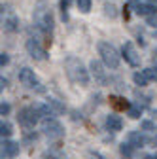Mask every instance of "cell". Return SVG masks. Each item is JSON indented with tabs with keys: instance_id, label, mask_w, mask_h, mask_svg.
<instances>
[{
	"instance_id": "30bf717a",
	"label": "cell",
	"mask_w": 157,
	"mask_h": 159,
	"mask_svg": "<svg viewBox=\"0 0 157 159\" xmlns=\"http://www.w3.org/2000/svg\"><path fill=\"white\" fill-rule=\"evenodd\" d=\"M106 129L112 131V133H119L123 129V119L119 116H115V114H110L106 117Z\"/></svg>"
},
{
	"instance_id": "5bb4252c",
	"label": "cell",
	"mask_w": 157,
	"mask_h": 159,
	"mask_svg": "<svg viewBox=\"0 0 157 159\" xmlns=\"http://www.w3.org/2000/svg\"><path fill=\"white\" fill-rule=\"evenodd\" d=\"M132 80H134V84L140 85V87L148 85V82H150V80L146 78V74H144V70H142V72H134V74H132Z\"/></svg>"
},
{
	"instance_id": "4fadbf2b",
	"label": "cell",
	"mask_w": 157,
	"mask_h": 159,
	"mask_svg": "<svg viewBox=\"0 0 157 159\" xmlns=\"http://www.w3.org/2000/svg\"><path fill=\"white\" fill-rule=\"evenodd\" d=\"M91 72H93V76L96 78V82H101V84H104L106 82V74H104V70H102V65L99 63V61H91Z\"/></svg>"
},
{
	"instance_id": "ba28073f",
	"label": "cell",
	"mask_w": 157,
	"mask_h": 159,
	"mask_svg": "<svg viewBox=\"0 0 157 159\" xmlns=\"http://www.w3.org/2000/svg\"><path fill=\"white\" fill-rule=\"evenodd\" d=\"M27 51H29V55L32 59H36V61H44V59H46V49L40 48L38 40H34V38L27 40Z\"/></svg>"
},
{
	"instance_id": "ffe728a7",
	"label": "cell",
	"mask_w": 157,
	"mask_h": 159,
	"mask_svg": "<svg viewBox=\"0 0 157 159\" xmlns=\"http://www.w3.org/2000/svg\"><path fill=\"white\" fill-rule=\"evenodd\" d=\"M127 112H129V117H132V119H138V117H140V114H142V108H140V106H134V104H131Z\"/></svg>"
},
{
	"instance_id": "e0dca14e",
	"label": "cell",
	"mask_w": 157,
	"mask_h": 159,
	"mask_svg": "<svg viewBox=\"0 0 157 159\" xmlns=\"http://www.w3.org/2000/svg\"><path fill=\"white\" fill-rule=\"evenodd\" d=\"M47 104L51 106V110H53L55 114H63V112H65V104H61V102L57 101V98H49Z\"/></svg>"
},
{
	"instance_id": "4316f807",
	"label": "cell",
	"mask_w": 157,
	"mask_h": 159,
	"mask_svg": "<svg viewBox=\"0 0 157 159\" xmlns=\"http://www.w3.org/2000/svg\"><path fill=\"white\" fill-rule=\"evenodd\" d=\"M0 87H2V89H4V87H8V80H6L4 76L0 78Z\"/></svg>"
},
{
	"instance_id": "3957f363",
	"label": "cell",
	"mask_w": 157,
	"mask_h": 159,
	"mask_svg": "<svg viewBox=\"0 0 157 159\" xmlns=\"http://www.w3.org/2000/svg\"><path fill=\"white\" fill-rule=\"evenodd\" d=\"M99 55H101L102 63H104L108 68L115 70L117 66H119V53H117V49H115L112 44H108V42H99Z\"/></svg>"
},
{
	"instance_id": "52a82bcc",
	"label": "cell",
	"mask_w": 157,
	"mask_h": 159,
	"mask_svg": "<svg viewBox=\"0 0 157 159\" xmlns=\"http://www.w3.org/2000/svg\"><path fill=\"white\" fill-rule=\"evenodd\" d=\"M121 53H123L125 61H127L131 66H134V68L140 66V55H138V51H136V48H134L132 42H125L123 48H121Z\"/></svg>"
},
{
	"instance_id": "8992f818",
	"label": "cell",
	"mask_w": 157,
	"mask_h": 159,
	"mask_svg": "<svg viewBox=\"0 0 157 159\" xmlns=\"http://www.w3.org/2000/svg\"><path fill=\"white\" fill-rule=\"evenodd\" d=\"M40 112L36 110V106H29V108H23L19 112V121H21L25 127H34L38 123V119H40Z\"/></svg>"
},
{
	"instance_id": "44dd1931",
	"label": "cell",
	"mask_w": 157,
	"mask_h": 159,
	"mask_svg": "<svg viewBox=\"0 0 157 159\" xmlns=\"http://www.w3.org/2000/svg\"><path fill=\"white\" fill-rule=\"evenodd\" d=\"M76 4L80 8V11H83V13L91 11V0H76Z\"/></svg>"
},
{
	"instance_id": "8fae6325",
	"label": "cell",
	"mask_w": 157,
	"mask_h": 159,
	"mask_svg": "<svg viewBox=\"0 0 157 159\" xmlns=\"http://www.w3.org/2000/svg\"><path fill=\"white\" fill-rule=\"evenodd\" d=\"M19 155V144L11 142V140H4L2 142V157H15Z\"/></svg>"
},
{
	"instance_id": "7402d4cb",
	"label": "cell",
	"mask_w": 157,
	"mask_h": 159,
	"mask_svg": "<svg viewBox=\"0 0 157 159\" xmlns=\"http://www.w3.org/2000/svg\"><path fill=\"white\" fill-rule=\"evenodd\" d=\"M104 13L108 17H115V6L114 4H104Z\"/></svg>"
},
{
	"instance_id": "277c9868",
	"label": "cell",
	"mask_w": 157,
	"mask_h": 159,
	"mask_svg": "<svg viewBox=\"0 0 157 159\" xmlns=\"http://www.w3.org/2000/svg\"><path fill=\"white\" fill-rule=\"evenodd\" d=\"M19 82H21L27 89H36V91H40V93L44 91L40 80H38V76H36L34 70H30L29 66H25V68L19 70Z\"/></svg>"
},
{
	"instance_id": "5b68a950",
	"label": "cell",
	"mask_w": 157,
	"mask_h": 159,
	"mask_svg": "<svg viewBox=\"0 0 157 159\" xmlns=\"http://www.w3.org/2000/svg\"><path fill=\"white\" fill-rule=\"evenodd\" d=\"M42 131L49 136V138H61L65 134V127L53 117H46L42 121Z\"/></svg>"
},
{
	"instance_id": "6da1fadb",
	"label": "cell",
	"mask_w": 157,
	"mask_h": 159,
	"mask_svg": "<svg viewBox=\"0 0 157 159\" xmlns=\"http://www.w3.org/2000/svg\"><path fill=\"white\" fill-rule=\"evenodd\" d=\"M65 68H66V76L74 84H80V85L89 84V74H87L85 66L82 65V61L78 57H68L65 61Z\"/></svg>"
},
{
	"instance_id": "603a6c76",
	"label": "cell",
	"mask_w": 157,
	"mask_h": 159,
	"mask_svg": "<svg viewBox=\"0 0 157 159\" xmlns=\"http://www.w3.org/2000/svg\"><path fill=\"white\" fill-rule=\"evenodd\" d=\"M144 74H146L148 80H153V82H157V72H155V68H146Z\"/></svg>"
},
{
	"instance_id": "2e32d148",
	"label": "cell",
	"mask_w": 157,
	"mask_h": 159,
	"mask_svg": "<svg viewBox=\"0 0 157 159\" xmlns=\"http://www.w3.org/2000/svg\"><path fill=\"white\" fill-rule=\"evenodd\" d=\"M132 150H134V146L129 144V142H123V144L119 146V152H121V155H123L125 159H132Z\"/></svg>"
},
{
	"instance_id": "d6986e66",
	"label": "cell",
	"mask_w": 157,
	"mask_h": 159,
	"mask_svg": "<svg viewBox=\"0 0 157 159\" xmlns=\"http://www.w3.org/2000/svg\"><path fill=\"white\" fill-rule=\"evenodd\" d=\"M112 101H114V106H115L117 110H129V106H131L125 98H112Z\"/></svg>"
},
{
	"instance_id": "9c48e42d",
	"label": "cell",
	"mask_w": 157,
	"mask_h": 159,
	"mask_svg": "<svg viewBox=\"0 0 157 159\" xmlns=\"http://www.w3.org/2000/svg\"><path fill=\"white\" fill-rule=\"evenodd\" d=\"M127 142L132 144L134 148H144V146L148 144L146 136H144L142 133H138V131H131V133L127 134Z\"/></svg>"
},
{
	"instance_id": "cb8c5ba5",
	"label": "cell",
	"mask_w": 157,
	"mask_h": 159,
	"mask_svg": "<svg viewBox=\"0 0 157 159\" xmlns=\"http://www.w3.org/2000/svg\"><path fill=\"white\" fill-rule=\"evenodd\" d=\"M148 25H150V27H153V29H157V13L148 17Z\"/></svg>"
},
{
	"instance_id": "7a4b0ae2",
	"label": "cell",
	"mask_w": 157,
	"mask_h": 159,
	"mask_svg": "<svg viewBox=\"0 0 157 159\" xmlns=\"http://www.w3.org/2000/svg\"><path fill=\"white\" fill-rule=\"evenodd\" d=\"M34 25L44 34L51 32V29H53V15H51L49 8L46 6V2H38V6L34 10Z\"/></svg>"
},
{
	"instance_id": "f1b7e54d",
	"label": "cell",
	"mask_w": 157,
	"mask_h": 159,
	"mask_svg": "<svg viewBox=\"0 0 157 159\" xmlns=\"http://www.w3.org/2000/svg\"><path fill=\"white\" fill-rule=\"evenodd\" d=\"M155 72H157V65H155Z\"/></svg>"
},
{
	"instance_id": "ac0fdd59",
	"label": "cell",
	"mask_w": 157,
	"mask_h": 159,
	"mask_svg": "<svg viewBox=\"0 0 157 159\" xmlns=\"http://www.w3.org/2000/svg\"><path fill=\"white\" fill-rule=\"evenodd\" d=\"M11 133H13V127H11L8 121H2V123H0V134H2V138L11 136Z\"/></svg>"
},
{
	"instance_id": "484cf974",
	"label": "cell",
	"mask_w": 157,
	"mask_h": 159,
	"mask_svg": "<svg viewBox=\"0 0 157 159\" xmlns=\"http://www.w3.org/2000/svg\"><path fill=\"white\" fill-rule=\"evenodd\" d=\"M10 63V57L6 55V53H0V65H2V66H6Z\"/></svg>"
},
{
	"instance_id": "83f0119b",
	"label": "cell",
	"mask_w": 157,
	"mask_h": 159,
	"mask_svg": "<svg viewBox=\"0 0 157 159\" xmlns=\"http://www.w3.org/2000/svg\"><path fill=\"white\" fill-rule=\"evenodd\" d=\"M89 157H91V159H102L99 153H95V152H91V153H89Z\"/></svg>"
},
{
	"instance_id": "d4e9b609",
	"label": "cell",
	"mask_w": 157,
	"mask_h": 159,
	"mask_svg": "<svg viewBox=\"0 0 157 159\" xmlns=\"http://www.w3.org/2000/svg\"><path fill=\"white\" fill-rule=\"evenodd\" d=\"M0 114H2V116H8V114H10V104H6V102L0 104Z\"/></svg>"
},
{
	"instance_id": "7c38bea8",
	"label": "cell",
	"mask_w": 157,
	"mask_h": 159,
	"mask_svg": "<svg viewBox=\"0 0 157 159\" xmlns=\"http://www.w3.org/2000/svg\"><path fill=\"white\" fill-rule=\"evenodd\" d=\"M134 11L138 13V15H146V17H150V15H155L157 13V8H155V4L153 2H150V4H134Z\"/></svg>"
},
{
	"instance_id": "9a60e30c",
	"label": "cell",
	"mask_w": 157,
	"mask_h": 159,
	"mask_svg": "<svg viewBox=\"0 0 157 159\" xmlns=\"http://www.w3.org/2000/svg\"><path fill=\"white\" fill-rule=\"evenodd\" d=\"M142 131L148 133V134H151L155 140H157V125H153L151 121H142Z\"/></svg>"
},
{
	"instance_id": "f546056e",
	"label": "cell",
	"mask_w": 157,
	"mask_h": 159,
	"mask_svg": "<svg viewBox=\"0 0 157 159\" xmlns=\"http://www.w3.org/2000/svg\"><path fill=\"white\" fill-rule=\"evenodd\" d=\"M153 159H157V153H155V157H153Z\"/></svg>"
}]
</instances>
